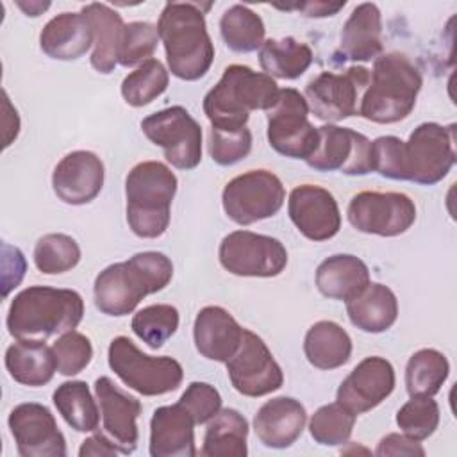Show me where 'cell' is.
Wrapping results in <instances>:
<instances>
[{
    "instance_id": "38",
    "label": "cell",
    "mask_w": 457,
    "mask_h": 457,
    "mask_svg": "<svg viewBox=\"0 0 457 457\" xmlns=\"http://www.w3.org/2000/svg\"><path fill=\"white\" fill-rule=\"evenodd\" d=\"M179 311L170 303H152L132 318V332L152 350L161 348L179 328Z\"/></svg>"
},
{
    "instance_id": "19",
    "label": "cell",
    "mask_w": 457,
    "mask_h": 457,
    "mask_svg": "<svg viewBox=\"0 0 457 457\" xmlns=\"http://www.w3.org/2000/svg\"><path fill=\"white\" fill-rule=\"evenodd\" d=\"M287 212L302 236L311 241L332 239L341 228V212L334 195L316 184H300L289 193Z\"/></svg>"
},
{
    "instance_id": "32",
    "label": "cell",
    "mask_w": 457,
    "mask_h": 457,
    "mask_svg": "<svg viewBox=\"0 0 457 457\" xmlns=\"http://www.w3.org/2000/svg\"><path fill=\"white\" fill-rule=\"evenodd\" d=\"M248 421L236 409H221L209 423L204 434V457H246Z\"/></svg>"
},
{
    "instance_id": "21",
    "label": "cell",
    "mask_w": 457,
    "mask_h": 457,
    "mask_svg": "<svg viewBox=\"0 0 457 457\" xmlns=\"http://www.w3.org/2000/svg\"><path fill=\"white\" fill-rule=\"evenodd\" d=\"M95 393L105 434L112 439L120 453H132L139 439L136 421L143 409L141 402L120 389L109 377H98L95 380Z\"/></svg>"
},
{
    "instance_id": "1",
    "label": "cell",
    "mask_w": 457,
    "mask_h": 457,
    "mask_svg": "<svg viewBox=\"0 0 457 457\" xmlns=\"http://www.w3.org/2000/svg\"><path fill=\"white\" fill-rule=\"evenodd\" d=\"M373 171L391 180H409L421 186L441 182L455 164V125L425 121L407 141L380 136L371 141Z\"/></svg>"
},
{
    "instance_id": "41",
    "label": "cell",
    "mask_w": 457,
    "mask_h": 457,
    "mask_svg": "<svg viewBox=\"0 0 457 457\" xmlns=\"http://www.w3.org/2000/svg\"><path fill=\"white\" fill-rule=\"evenodd\" d=\"M439 418V405L432 396H411V400L398 409L396 425L407 437L423 441L436 432Z\"/></svg>"
},
{
    "instance_id": "4",
    "label": "cell",
    "mask_w": 457,
    "mask_h": 457,
    "mask_svg": "<svg viewBox=\"0 0 457 457\" xmlns=\"http://www.w3.org/2000/svg\"><path fill=\"white\" fill-rule=\"evenodd\" d=\"M84 318V300L75 289L30 286L7 311V330L16 339H46L75 330Z\"/></svg>"
},
{
    "instance_id": "11",
    "label": "cell",
    "mask_w": 457,
    "mask_h": 457,
    "mask_svg": "<svg viewBox=\"0 0 457 457\" xmlns=\"http://www.w3.org/2000/svg\"><path fill=\"white\" fill-rule=\"evenodd\" d=\"M141 130L166 161L179 170H193L202 161V129L182 105L161 109L141 121Z\"/></svg>"
},
{
    "instance_id": "27",
    "label": "cell",
    "mask_w": 457,
    "mask_h": 457,
    "mask_svg": "<svg viewBox=\"0 0 457 457\" xmlns=\"http://www.w3.org/2000/svg\"><path fill=\"white\" fill-rule=\"evenodd\" d=\"M370 282L366 262L352 253L330 255L316 268V287L323 296L332 300L348 302Z\"/></svg>"
},
{
    "instance_id": "17",
    "label": "cell",
    "mask_w": 457,
    "mask_h": 457,
    "mask_svg": "<svg viewBox=\"0 0 457 457\" xmlns=\"http://www.w3.org/2000/svg\"><path fill=\"white\" fill-rule=\"evenodd\" d=\"M9 430L21 457H64L66 439L46 405L27 402L9 414Z\"/></svg>"
},
{
    "instance_id": "13",
    "label": "cell",
    "mask_w": 457,
    "mask_h": 457,
    "mask_svg": "<svg viewBox=\"0 0 457 457\" xmlns=\"http://www.w3.org/2000/svg\"><path fill=\"white\" fill-rule=\"evenodd\" d=\"M346 216L350 225L362 234L395 237L414 225L416 205L405 193L361 191L352 196Z\"/></svg>"
},
{
    "instance_id": "39",
    "label": "cell",
    "mask_w": 457,
    "mask_h": 457,
    "mask_svg": "<svg viewBox=\"0 0 457 457\" xmlns=\"http://www.w3.org/2000/svg\"><path fill=\"white\" fill-rule=\"evenodd\" d=\"M80 246L68 234H45L34 246V264L45 275H59L73 270L80 261Z\"/></svg>"
},
{
    "instance_id": "22",
    "label": "cell",
    "mask_w": 457,
    "mask_h": 457,
    "mask_svg": "<svg viewBox=\"0 0 457 457\" xmlns=\"http://www.w3.org/2000/svg\"><path fill=\"white\" fill-rule=\"evenodd\" d=\"M305 423V407L291 396H277L264 402L253 416L257 439L275 450L289 448L302 436Z\"/></svg>"
},
{
    "instance_id": "2",
    "label": "cell",
    "mask_w": 457,
    "mask_h": 457,
    "mask_svg": "<svg viewBox=\"0 0 457 457\" xmlns=\"http://www.w3.org/2000/svg\"><path fill=\"white\" fill-rule=\"evenodd\" d=\"M173 277V262L162 252H139L104 268L93 286L95 305L107 316L130 314L137 303L162 291Z\"/></svg>"
},
{
    "instance_id": "25",
    "label": "cell",
    "mask_w": 457,
    "mask_h": 457,
    "mask_svg": "<svg viewBox=\"0 0 457 457\" xmlns=\"http://www.w3.org/2000/svg\"><path fill=\"white\" fill-rule=\"evenodd\" d=\"M339 54L353 62H366L382 54V14L377 4H359L341 29Z\"/></svg>"
},
{
    "instance_id": "44",
    "label": "cell",
    "mask_w": 457,
    "mask_h": 457,
    "mask_svg": "<svg viewBox=\"0 0 457 457\" xmlns=\"http://www.w3.org/2000/svg\"><path fill=\"white\" fill-rule=\"evenodd\" d=\"M252 150V132L248 127L237 130H221L211 127L209 154L220 166H232L243 161Z\"/></svg>"
},
{
    "instance_id": "6",
    "label": "cell",
    "mask_w": 457,
    "mask_h": 457,
    "mask_svg": "<svg viewBox=\"0 0 457 457\" xmlns=\"http://www.w3.org/2000/svg\"><path fill=\"white\" fill-rule=\"evenodd\" d=\"M421 84V73L409 57L398 52L380 54L373 62L359 114L373 123H398L412 112Z\"/></svg>"
},
{
    "instance_id": "5",
    "label": "cell",
    "mask_w": 457,
    "mask_h": 457,
    "mask_svg": "<svg viewBox=\"0 0 457 457\" xmlns=\"http://www.w3.org/2000/svg\"><path fill=\"white\" fill-rule=\"evenodd\" d=\"M275 79L246 64H230L218 84L204 96V112L211 127L237 130L246 127L252 111H268L278 95Z\"/></svg>"
},
{
    "instance_id": "8",
    "label": "cell",
    "mask_w": 457,
    "mask_h": 457,
    "mask_svg": "<svg viewBox=\"0 0 457 457\" xmlns=\"http://www.w3.org/2000/svg\"><path fill=\"white\" fill-rule=\"evenodd\" d=\"M107 362L125 386L143 396L171 393L179 389L184 378V370L177 359L146 355L127 336H118L109 343Z\"/></svg>"
},
{
    "instance_id": "15",
    "label": "cell",
    "mask_w": 457,
    "mask_h": 457,
    "mask_svg": "<svg viewBox=\"0 0 457 457\" xmlns=\"http://www.w3.org/2000/svg\"><path fill=\"white\" fill-rule=\"evenodd\" d=\"M370 84V71L362 66H350L345 73L321 71L305 86L309 111L327 121L336 123L357 112V100Z\"/></svg>"
},
{
    "instance_id": "42",
    "label": "cell",
    "mask_w": 457,
    "mask_h": 457,
    "mask_svg": "<svg viewBox=\"0 0 457 457\" xmlns=\"http://www.w3.org/2000/svg\"><path fill=\"white\" fill-rule=\"evenodd\" d=\"M157 43H159L157 25L150 21L125 23L121 43H120L118 64H121L123 68L143 64L145 61L152 59L157 48Z\"/></svg>"
},
{
    "instance_id": "3",
    "label": "cell",
    "mask_w": 457,
    "mask_h": 457,
    "mask_svg": "<svg viewBox=\"0 0 457 457\" xmlns=\"http://www.w3.org/2000/svg\"><path fill=\"white\" fill-rule=\"evenodd\" d=\"M157 32L170 71L177 79L193 82L209 71L214 61V45L200 4L168 2L161 11Z\"/></svg>"
},
{
    "instance_id": "24",
    "label": "cell",
    "mask_w": 457,
    "mask_h": 457,
    "mask_svg": "<svg viewBox=\"0 0 457 457\" xmlns=\"http://www.w3.org/2000/svg\"><path fill=\"white\" fill-rule=\"evenodd\" d=\"M195 425L191 414L179 402L155 409L150 420V455L195 457Z\"/></svg>"
},
{
    "instance_id": "37",
    "label": "cell",
    "mask_w": 457,
    "mask_h": 457,
    "mask_svg": "<svg viewBox=\"0 0 457 457\" xmlns=\"http://www.w3.org/2000/svg\"><path fill=\"white\" fill-rule=\"evenodd\" d=\"M170 84V75L159 59H148L130 71L121 82V96L132 107H143L161 96Z\"/></svg>"
},
{
    "instance_id": "29",
    "label": "cell",
    "mask_w": 457,
    "mask_h": 457,
    "mask_svg": "<svg viewBox=\"0 0 457 457\" xmlns=\"http://www.w3.org/2000/svg\"><path fill=\"white\" fill-rule=\"evenodd\" d=\"M5 368L18 384L39 387L54 378L57 362L45 339H16L5 350Z\"/></svg>"
},
{
    "instance_id": "30",
    "label": "cell",
    "mask_w": 457,
    "mask_h": 457,
    "mask_svg": "<svg viewBox=\"0 0 457 457\" xmlns=\"http://www.w3.org/2000/svg\"><path fill=\"white\" fill-rule=\"evenodd\" d=\"M93 27V54H91V66L98 73H111L118 64L120 43L123 36L125 23L114 9L107 4L93 2L82 7L80 11Z\"/></svg>"
},
{
    "instance_id": "31",
    "label": "cell",
    "mask_w": 457,
    "mask_h": 457,
    "mask_svg": "<svg viewBox=\"0 0 457 457\" xmlns=\"http://www.w3.org/2000/svg\"><path fill=\"white\" fill-rule=\"evenodd\" d=\"M303 353L318 370H336L352 357V337L336 321L321 320L309 327L303 337Z\"/></svg>"
},
{
    "instance_id": "36",
    "label": "cell",
    "mask_w": 457,
    "mask_h": 457,
    "mask_svg": "<svg viewBox=\"0 0 457 457\" xmlns=\"http://www.w3.org/2000/svg\"><path fill=\"white\" fill-rule=\"evenodd\" d=\"M450 375V362L436 348L414 352L405 366V387L409 396H434Z\"/></svg>"
},
{
    "instance_id": "40",
    "label": "cell",
    "mask_w": 457,
    "mask_h": 457,
    "mask_svg": "<svg viewBox=\"0 0 457 457\" xmlns=\"http://www.w3.org/2000/svg\"><path fill=\"white\" fill-rule=\"evenodd\" d=\"M355 418L357 416L339 402L321 405L309 420L311 437L321 446L345 445L353 432Z\"/></svg>"
},
{
    "instance_id": "33",
    "label": "cell",
    "mask_w": 457,
    "mask_h": 457,
    "mask_svg": "<svg viewBox=\"0 0 457 457\" xmlns=\"http://www.w3.org/2000/svg\"><path fill=\"white\" fill-rule=\"evenodd\" d=\"M312 62V50L291 36L282 39H264L259 48V64L262 73L271 79L295 80L302 77Z\"/></svg>"
},
{
    "instance_id": "48",
    "label": "cell",
    "mask_w": 457,
    "mask_h": 457,
    "mask_svg": "<svg viewBox=\"0 0 457 457\" xmlns=\"http://www.w3.org/2000/svg\"><path fill=\"white\" fill-rule=\"evenodd\" d=\"M118 448L114 446L112 439L107 437L102 432H96L89 437H86L79 448V455L80 457H96V455H105V457H114L118 455Z\"/></svg>"
},
{
    "instance_id": "14",
    "label": "cell",
    "mask_w": 457,
    "mask_h": 457,
    "mask_svg": "<svg viewBox=\"0 0 457 457\" xmlns=\"http://www.w3.org/2000/svg\"><path fill=\"white\" fill-rule=\"evenodd\" d=\"M232 387L243 396L257 398L275 393L284 384V373L266 343L252 330L243 328L236 353L225 362Z\"/></svg>"
},
{
    "instance_id": "12",
    "label": "cell",
    "mask_w": 457,
    "mask_h": 457,
    "mask_svg": "<svg viewBox=\"0 0 457 457\" xmlns=\"http://www.w3.org/2000/svg\"><path fill=\"white\" fill-rule=\"evenodd\" d=\"M218 259L232 275L271 278L286 270L287 250L271 236L234 230L221 239Z\"/></svg>"
},
{
    "instance_id": "9",
    "label": "cell",
    "mask_w": 457,
    "mask_h": 457,
    "mask_svg": "<svg viewBox=\"0 0 457 457\" xmlns=\"http://www.w3.org/2000/svg\"><path fill=\"white\" fill-rule=\"evenodd\" d=\"M309 105L305 96L293 89H278L277 100L266 111L270 146L291 159H307L318 146V127L309 121Z\"/></svg>"
},
{
    "instance_id": "49",
    "label": "cell",
    "mask_w": 457,
    "mask_h": 457,
    "mask_svg": "<svg viewBox=\"0 0 457 457\" xmlns=\"http://www.w3.org/2000/svg\"><path fill=\"white\" fill-rule=\"evenodd\" d=\"M27 16H39L50 7V2H18L16 4Z\"/></svg>"
},
{
    "instance_id": "18",
    "label": "cell",
    "mask_w": 457,
    "mask_h": 457,
    "mask_svg": "<svg viewBox=\"0 0 457 457\" xmlns=\"http://www.w3.org/2000/svg\"><path fill=\"white\" fill-rule=\"evenodd\" d=\"M395 384L393 364L380 355H371L362 359L339 384L336 402L359 416L380 405L393 393Z\"/></svg>"
},
{
    "instance_id": "43",
    "label": "cell",
    "mask_w": 457,
    "mask_h": 457,
    "mask_svg": "<svg viewBox=\"0 0 457 457\" xmlns=\"http://www.w3.org/2000/svg\"><path fill=\"white\" fill-rule=\"evenodd\" d=\"M57 371L64 377H73L86 370L93 359V345L89 337L77 330H68L52 346Z\"/></svg>"
},
{
    "instance_id": "26",
    "label": "cell",
    "mask_w": 457,
    "mask_h": 457,
    "mask_svg": "<svg viewBox=\"0 0 457 457\" xmlns=\"http://www.w3.org/2000/svg\"><path fill=\"white\" fill-rule=\"evenodd\" d=\"M95 36L82 12H61L46 21L39 34V46L57 61H75L93 46Z\"/></svg>"
},
{
    "instance_id": "7",
    "label": "cell",
    "mask_w": 457,
    "mask_h": 457,
    "mask_svg": "<svg viewBox=\"0 0 457 457\" xmlns=\"http://www.w3.org/2000/svg\"><path fill=\"white\" fill-rule=\"evenodd\" d=\"M177 175L159 161L137 162L125 179L127 223L143 239L161 237L170 225Z\"/></svg>"
},
{
    "instance_id": "10",
    "label": "cell",
    "mask_w": 457,
    "mask_h": 457,
    "mask_svg": "<svg viewBox=\"0 0 457 457\" xmlns=\"http://www.w3.org/2000/svg\"><path fill=\"white\" fill-rule=\"evenodd\" d=\"M286 200L282 180L270 170H250L228 180L221 193V205L228 220L237 225L275 216Z\"/></svg>"
},
{
    "instance_id": "45",
    "label": "cell",
    "mask_w": 457,
    "mask_h": 457,
    "mask_svg": "<svg viewBox=\"0 0 457 457\" xmlns=\"http://www.w3.org/2000/svg\"><path fill=\"white\" fill-rule=\"evenodd\" d=\"M179 403L191 414L196 425H204L221 411V395L214 386L196 380L186 387Z\"/></svg>"
},
{
    "instance_id": "20",
    "label": "cell",
    "mask_w": 457,
    "mask_h": 457,
    "mask_svg": "<svg viewBox=\"0 0 457 457\" xmlns=\"http://www.w3.org/2000/svg\"><path fill=\"white\" fill-rule=\"evenodd\" d=\"M105 179L102 159L89 150H75L66 154L54 168L52 187L59 200L68 205H84L93 202Z\"/></svg>"
},
{
    "instance_id": "46",
    "label": "cell",
    "mask_w": 457,
    "mask_h": 457,
    "mask_svg": "<svg viewBox=\"0 0 457 457\" xmlns=\"http://www.w3.org/2000/svg\"><path fill=\"white\" fill-rule=\"evenodd\" d=\"M375 455L378 457H389V455H425V448L420 445V441H414L411 437H407L405 434H396L391 432L387 436H384L375 450Z\"/></svg>"
},
{
    "instance_id": "47",
    "label": "cell",
    "mask_w": 457,
    "mask_h": 457,
    "mask_svg": "<svg viewBox=\"0 0 457 457\" xmlns=\"http://www.w3.org/2000/svg\"><path fill=\"white\" fill-rule=\"evenodd\" d=\"M345 5L346 2H300L295 5H275V7L286 9V11L296 9L307 18H327V16L337 14Z\"/></svg>"
},
{
    "instance_id": "28",
    "label": "cell",
    "mask_w": 457,
    "mask_h": 457,
    "mask_svg": "<svg viewBox=\"0 0 457 457\" xmlns=\"http://www.w3.org/2000/svg\"><path fill=\"white\" fill-rule=\"evenodd\" d=\"M346 314L359 330L380 334L395 325L398 318V300L387 286L370 282L359 295L346 302Z\"/></svg>"
},
{
    "instance_id": "23",
    "label": "cell",
    "mask_w": 457,
    "mask_h": 457,
    "mask_svg": "<svg viewBox=\"0 0 457 457\" xmlns=\"http://www.w3.org/2000/svg\"><path fill=\"white\" fill-rule=\"evenodd\" d=\"M196 352L216 362H227L241 345L243 327L220 305H207L198 311L193 323Z\"/></svg>"
},
{
    "instance_id": "34",
    "label": "cell",
    "mask_w": 457,
    "mask_h": 457,
    "mask_svg": "<svg viewBox=\"0 0 457 457\" xmlns=\"http://www.w3.org/2000/svg\"><path fill=\"white\" fill-rule=\"evenodd\" d=\"M220 34L228 50L250 54L262 46L266 27L262 18L246 5L234 4L220 18Z\"/></svg>"
},
{
    "instance_id": "35",
    "label": "cell",
    "mask_w": 457,
    "mask_h": 457,
    "mask_svg": "<svg viewBox=\"0 0 457 457\" xmlns=\"http://www.w3.org/2000/svg\"><path fill=\"white\" fill-rule=\"evenodd\" d=\"M54 405L62 420L77 432H95L100 412L96 402L84 380H68L54 391Z\"/></svg>"
},
{
    "instance_id": "16",
    "label": "cell",
    "mask_w": 457,
    "mask_h": 457,
    "mask_svg": "<svg viewBox=\"0 0 457 457\" xmlns=\"http://www.w3.org/2000/svg\"><path fill=\"white\" fill-rule=\"evenodd\" d=\"M305 162L316 171L368 175L373 171L371 141L357 130L327 123L318 127V146Z\"/></svg>"
}]
</instances>
